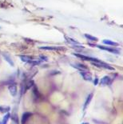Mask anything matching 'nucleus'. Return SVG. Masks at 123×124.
I'll return each instance as SVG.
<instances>
[{"label": "nucleus", "instance_id": "obj_1", "mask_svg": "<svg viewBox=\"0 0 123 124\" xmlns=\"http://www.w3.org/2000/svg\"><path fill=\"white\" fill-rule=\"evenodd\" d=\"M89 46H96L99 49H102V50H104V51H107L109 52L113 53V54H119L120 52V50L119 49H116V48H114V47H108V46H100V45H94V44H89Z\"/></svg>", "mask_w": 123, "mask_h": 124}, {"label": "nucleus", "instance_id": "obj_2", "mask_svg": "<svg viewBox=\"0 0 123 124\" xmlns=\"http://www.w3.org/2000/svg\"><path fill=\"white\" fill-rule=\"evenodd\" d=\"M74 55H75L76 57H78L83 60H86V61H90L91 63H98V62H101V60L96 58H92V57H89V56H86V55H78V54H74Z\"/></svg>", "mask_w": 123, "mask_h": 124}, {"label": "nucleus", "instance_id": "obj_3", "mask_svg": "<svg viewBox=\"0 0 123 124\" xmlns=\"http://www.w3.org/2000/svg\"><path fill=\"white\" fill-rule=\"evenodd\" d=\"M94 66H98V67H102V68H105L107 70H110V71H114V68L113 66H109V64H107L106 63H103V62H98V63H92Z\"/></svg>", "mask_w": 123, "mask_h": 124}, {"label": "nucleus", "instance_id": "obj_4", "mask_svg": "<svg viewBox=\"0 0 123 124\" xmlns=\"http://www.w3.org/2000/svg\"><path fill=\"white\" fill-rule=\"evenodd\" d=\"M41 50H47V51H64L65 48L62 46H41Z\"/></svg>", "mask_w": 123, "mask_h": 124}, {"label": "nucleus", "instance_id": "obj_5", "mask_svg": "<svg viewBox=\"0 0 123 124\" xmlns=\"http://www.w3.org/2000/svg\"><path fill=\"white\" fill-rule=\"evenodd\" d=\"M71 66H74V68L79 70L81 71H88V67L84 65V64H82V63H72Z\"/></svg>", "mask_w": 123, "mask_h": 124}, {"label": "nucleus", "instance_id": "obj_6", "mask_svg": "<svg viewBox=\"0 0 123 124\" xmlns=\"http://www.w3.org/2000/svg\"><path fill=\"white\" fill-rule=\"evenodd\" d=\"M9 91L12 97H15L17 95V86L15 83H11L9 86Z\"/></svg>", "mask_w": 123, "mask_h": 124}, {"label": "nucleus", "instance_id": "obj_7", "mask_svg": "<svg viewBox=\"0 0 123 124\" xmlns=\"http://www.w3.org/2000/svg\"><path fill=\"white\" fill-rule=\"evenodd\" d=\"M2 57L4 58V59L6 60L7 63H8L10 65H11V66H14V61L12 60L11 58V56H10L8 54H7V53H4V52H2Z\"/></svg>", "mask_w": 123, "mask_h": 124}, {"label": "nucleus", "instance_id": "obj_8", "mask_svg": "<svg viewBox=\"0 0 123 124\" xmlns=\"http://www.w3.org/2000/svg\"><path fill=\"white\" fill-rule=\"evenodd\" d=\"M80 74L85 80H87V81H91L92 80V74L88 71H81Z\"/></svg>", "mask_w": 123, "mask_h": 124}, {"label": "nucleus", "instance_id": "obj_9", "mask_svg": "<svg viewBox=\"0 0 123 124\" xmlns=\"http://www.w3.org/2000/svg\"><path fill=\"white\" fill-rule=\"evenodd\" d=\"M32 115V114L30 112H25L22 115V124H26L27 122V120L30 118V116Z\"/></svg>", "mask_w": 123, "mask_h": 124}, {"label": "nucleus", "instance_id": "obj_10", "mask_svg": "<svg viewBox=\"0 0 123 124\" xmlns=\"http://www.w3.org/2000/svg\"><path fill=\"white\" fill-rule=\"evenodd\" d=\"M109 83H110V78L109 76H104L101 79V81H100V84L102 86H106V85H108Z\"/></svg>", "mask_w": 123, "mask_h": 124}, {"label": "nucleus", "instance_id": "obj_11", "mask_svg": "<svg viewBox=\"0 0 123 124\" xmlns=\"http://www.w3.org/2000/svg\"><path fill=\"white\" fill-rule=\"evenodd\" d=\"M92 98H93V94L91 93V94H89L86 98V102H85V103H84V106H83V110H86V108L88 107V106L89 105V103H90L91 100H92Z\"/></svg>", "mask_w": 123, "mask_h": 124}, {"label": "nucleus", "instance_id": "obj_12", "mask_svg": "<svg viewBox=\"0 0 123 124\" xmlns=\"http://www.w3.org/2000/svg\"><path fill=\"white\" fill-rule=\"evenodd\" d=\"M66 42H68L69 43H70V44H72V45H74V46L75 45H82L79 42L73 39V38H71L70 37H66Z\"/></svg>", "mask_w": 123, "mask_h": 124}, {"label": "nucleus", "instance_id": "obj_13", "mask_svg": "<svg viewBox=\"0 0 123 124\" xmlns=\"http://www.w3.org/2000/svg\"><path fill=\"white\" fill-rule=\"evenodd\" d=\"M19 58H21V60L24 63H29L30 60H32L33 58L30 56H28V55H20Z\"/></svg>", "mask_w": 123, "mask_h": 124}, {"label": "nucleus", "instance_id": "obj_14", "mask_svg": "<svg viewBox=\"0 0 123 124\" xmlns=\"http://www.w3.org/2000/svg\"><path fill=\"white\" fill-rule=\"evenodd\" d=\"M11 107L9 106H0V112L1 113H7L10 111Z\"/></svg>", "mask_w": 123, "mask_h": 124}, {"label": "nucleus", "instance_id": "obj_15", "mask_svg": "<svg viewBox=\"0 0 123 124\" xmlns=\"http://www.w3.org/2000/svg\"><path fill=\"white\" fill-rule=\"evenodd\" d=\"M11 117L12 121L15 124H19V117H18V115L16 114V112L12 113L11 115Z\"/></svg>", "mask_w": 123, "mask_h": 124}, {"label": "nucleus", "instance_id": "obj_16", "mask_svg": "<svg viewBox=\"0 0 123 124\" xmlns=\"http://www.w3.org/2000/svg\"><path fill=\"white\" fill-rule=\"evenodd\" d=\"M102 43H103L104 44L109 45V46H118V43H117L112 42V41H110V40H103V42H102Z\"/></svg>", "mask_w": 123, "mask_h": 124}, {"label": "nucleus", "instance_id": "obj_17", "mask_svg": "<svg viewBox=\"0 0 123 124\" xmlns=\"http://www.w3.org/2000/svg\"><path fill=\"white\" fill-rule=\"evenodd\" d=\"M11 118V114L7 112L5 116L3 117V119H2V124H7V122H8L9 118Z\"/></svg>", "mask_w": 123, "mask_h": 124}, {"label": "nucleus", "instance_id": "obj_18", "mask_svg": "<svg viewBox=\"0 0 123 124\" xmlns=\"http://www.w3.org/2000/svg\"><path fill=\"white\" fill-rule=\"evenodd\" d=\"M85 37L87 38V39H89V40H90V41H94V42H96V41H98V38H96V37H94V36H92L90 35H87L86 34L85 35Z\"/></svg>", "mask_w": 123, "mask_h": 124}, {"label": "nucleus", "instance_id": "obj_19", "mask_svg": "<svg viewBox=\"0 0 123 124\" xmlns=\"http://www.w3.org/2000/svg\"><path fill=\"white\" fill-rule=\"evenodd\" d=\"M33 94H34V96L35 99H38V98L40 97V94L39 92H38V90L37 89V87H34V89H33Z\"/></svg>", "mask_w": 123, "mask_h": 124}, {"label": "nucleus", "instance_id": "obj_20", "mask_svg": "<svg viewBox=\"0 0 123 124\" xmlns=\"http://www.w3.org/2000/svg\"><path fill=\"white\" fill-rule=\"evenodd\" d=\"M34 86V82L32 81V80H30L29 82H27V83L26 84V88L25 90H28V89H30V87Z\"/></svg>", "mask_w": 123, "mask_h": 124}, {"label": "nucleus", "instance_id": "obj_21", "mask_svg": "<svg viewBox=\"0 0 123 124\" xmlns=\"http://www.w3.org/2000/svg\"><path fill=\"white\" fill-rule=\"evenodd\" d=\"M41 62L40 61H38V60H30L29 63H29L30 64L31 66H36V65H38V64H40Z\"/></svg>", "mask_w": 123, "mask_h": 124}, {"label": "nucleus", "instance_id": "obj_22", "mask_svg": "<svg viewBox=\"0 0 123 124\" xmlns=\"http://www.w3.org/2000/svg\"><path fill=\"white\" fill-rule=\"evenodd\" d=\"M39 58H41V60H42V61H45V62H47L48 61V58L47 56H45V55H41L39 56Z\"/></svg>", "mask_w": 123, "mask_h": 124}, {"label": "nucleus", "instance_id": "obj_23", "mask_svg": "<svg viewBox=\"0 0 123 124\" xmlns=\"http://www.w3.org/2000/svg\"><path fill=\"white\" fill-rule=\"evenodd\" d=\"M98 79L95 78V79H94V84L96 86V85H98Z\"/></svg>", "mask_w": 123, "mask_h": 124}, {"label": "nucleus", "instance_id": "obj_24", "mask_svg": "<svg viewBox=\"0 0 123 124\" xmlns=\"http://www.w3.org/2000/svg\"><path fill=\"white\" fill-rule=\"evenodd\" d=\"M82 124H89L88 123H82Z\"/></svg>", "mask_w": 123, "mask_h": 124}, {"label": "nucleus", "instance_id": "obj_25", "mask_svg": "<svg viewBox=\"0 0 123 124\" xmlns=\"http://www.w3.org/2000/svg\"><path fill=\"white\" fill-rule=\"evenodd\" d=\"M0 124H2V123H1V122H0Z\"/></svg>", "mask_w": 123, "mask_h": 124}]
</instances>
